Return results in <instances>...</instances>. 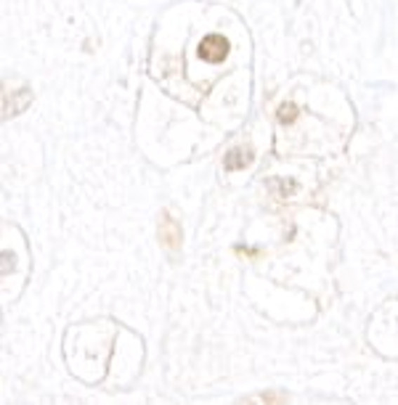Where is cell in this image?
Wrapping results in <instances>:
<instances>
[{"label": "cell", "instance_id": "1", "mask_svg": "<svg viewBox=\"0 0 398 405\" xmlns=\"http://www.w3.org/2000/svg\"><path fill=\"white\" fill-rule=\"evenodd\" d=\"M229 53V40L223 35H207L202 43H199V56L210 64H218V61L226 59Z\"/></svg>", "mask_w": 398, "mask_h": 405}, {"label": "cell", "instance_id": "2", "mask_svg": "<svg viewBox=\"0 0 398 405\" xmlns=\"http://www.w3.org/2000/svg\"><path fill=\"white\" fill-rule=\"evenodd\" d=\"M159 241H162L170 252H175L181 247V226H178L170 214H162V223H159Z\"/></svg>", "mask_w": 398, "mask_h": 405}, {"label": "cell", "instance_id": "3", "mask_svg": "<svg viewBox=\"0 0 398 405\" xmlns=\"http://www.w3.org/2000/svg\"><path fill=\"white\" fill-rule=\"evenodd\" d=\"M250 159H253V154L247 149H231L223 165H226V170H241L244 165H250Z\"/></svg>", "mask_w": 398, "mask_h": 405}, {"label": "cell", "instance_id": "4", "mask_svg": "<svg viewBox=\"0 0 398 405\" xmlns=\"http://www.w3.org/2000/svg\"><path fill=\"white\" fill-rule=\"evenodd\" d=\"M295 117H298V107L295 104H281L279 107V119L281 122H295Z\"/></svg>", "mask_w": 398, "mask_h": 405}]
</instances>
